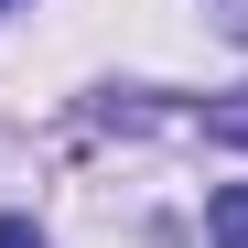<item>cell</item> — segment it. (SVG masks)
<instances>
[{
    "instance_id": "3",
    "label": "cell",
    "mask_w": 248,
    "mask_h": 248,
    "mask_svg": "<svg viewBox=\"0 0 248 248\" xmlns=\"http://www.w3.org/2000/svg\"><path fill=\"white\" fill-rule=\"evenodd\" d=\"M0 248H44V237H32V216H0Z\"/></svg>"
},
{
    "instance_id": "4",
    "label": "cell",
    "mask_w": 248,
    "mask_h": 248,
    "mask_svg": "<svg viewBox=\"0 0 248 248\" xmlns=\"http://www.w3.org/2000/svg\"><path fill=\"white\" fill-rule=\"evenodd\" d=\"M0 11H22V0H0Z\"/></svg>"
},
{
    "instance_id": "2",
    "label": "cell",
    "mask_w": 248,
    "mask_h": 248,
    "mask_svg": "<svg viewBox=\"0 0 248 248\" xmlns=\"http://www.w3.org/2000/svg\"><path fill=\"white\" fill-rule=\"evenodd\" d=\"M194 119H205L216 140H237V151H248V87H237V97H216V108H194Z\"/></svg>"
},
{
    "instance_id": "1",
    "label": "cell",
    "mask_w": 248,
    "mask_h": 248,
    "mask_svg": "<svg viewBox=\"0 0 248 248\" xmlns=\"http://www.w3.org/2000/svg\"><path fill=\"white\" fill-rule=\"evenodd\" d=\"M205 248H248V184H227L205 205Z\"/></svg>"
}]
</instances>
